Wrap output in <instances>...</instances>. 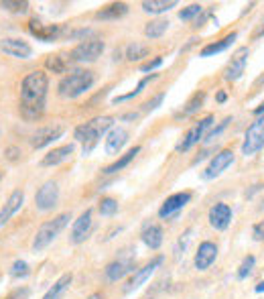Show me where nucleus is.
I'll return each instance as SVG.
<instances>
[{
	"mask_svg": "<svg viewBox=\"0 0 264 299\" xmlns=\"http://www.w3.org/2000/svg\"><path fill=\"white\" fill-rule=\"evenodd\" d=\"M49 94V76L43 69L27 73L21 82V102L19 112L25 120H39L47 108Z\"/></svg>",
	"mask_w": 264,
	"mask_h": 299,
	"instance_id": "f257e3e1",
	"label": "nucleus"
},
{
	"mask_svg": "<svg viewBox=\"0 0 264 299\" xmlns=\"http://www.w3.org/2000/svg\"><path fill=\"white\" fill-rule=\"evenodd\" d=\"M114 116H96L87 122H81L73 130V138L83 144V155H90L92 148L96 146L98 138L108 134L114 128Z\"/></svg>",
	"mask_w": 264,
	"mask_h": 299,
	"instance_id": "f03ea898",
	"label": "nucleus"
},
{
	"mask_svg": "<svg viewBox=\"0 0 264 299\" xmlns=\"http://www.w3.org/2000/svg\"><path fill=\"white\" fill-rule=\"evenodd\" d=\"M94 84H96V73L92 69H81V67L71 69L57 84V94L65 100H75V98L83 96L85 92H90L94 88Z\"/></svg>",
	"mask_w": 264,
	"mask_h": 299,
	"instance_id": "7ed1b4c3",
	"label": "nucleus"
},
{
	"mask_svg": "<svg viewBox=\"0 0 264 299\" xmlns=\"http://www.w3.org/2000/svg\"><path fill=\"white\" fill-rule=\"evenodd\" d=\"M69 220H71V212H63V214L55 216L53 220L43 222V224L37 228L35 236H33L31 251H33V253H43L45 248H49L53 242L57 240V236L67 228Z\"/></svg>",
	"mask_w": 264,
	"mask_h": 299,
	"instance_id": "20e7f679",
	"label": "nucleus"
},
{
	"mask_svg": "<svg viewBox=\"0 0 264 299\" xmlns=\"http://www.w3.org/2000/svg\"><path fill=\"white\" fill-rule=\"evenodd\" d=\"M106 49V43L98 37H90V39H83L81 43H77L71 51H69V61L73 63H94L102 57Z\"/></svg>",
	"mask_w": 264,
	"mask_h": 299,
	"instance_id": "39448f33",
	"label": "nucleus"
},
{
	"mask_svg": "<svg viewBox=\"0 0 264 299\" xmlns=\"http://www.w3.org/2000/svg\"><path fill=\"white\" fill-rule=\"evenodd\" d=\"M264 148V114L256 116V120L246 128L240 151L244 157H254Z\"/></svg>",
	"mask_w": 264,
	"mask_h": 299,
	"instance_id": "423d86ee",
	"label": "nucleus"
},
{
	"mask_svg": "<svg viewBox=\"0 0 264 299\" xmlns=\"http://www.w3.org/2000/svg\"><path fill=\"white\" fill-rule=\"evenodd\" d=\"M214 122H216L214 114H207L205 118H201L199 122H195V124L183 134V138L177 142V146H175L177 153H187V151H191L195 144H199V142L205 138V134L209 132V128L214 126Z\"/></svg>",
	"mask_w": 264,
	"mask_h": 299,
	"instance_id": "0eeeda50",
	"label": "nucleus"
},
{
	"mask_svg": "<svg viewBox=\"0 0 264 299\" xmlns=\"http://www.w3.org/2000/svg\"><path fill=\"white\" fill-rule=\"evenodd\" d=\"M134 271H136V257L134 255L116 257L114 261H110L104 267V279L108 283H118V281L126 279L128 275H134Z\"/></svg>",
	"mask_w": 264,
	"mask_h": 299,
	"instance_id": "6e6552de",
	"label": "nucleus"
},
{
	"mask_svg": "<svg viewBox=\"0 0 264 299\" xmlns=\"http://www.w3.org/2000/svg\"><path fill=\"white\" fill-rule=\"evenodd\" d=\"M29 33L43 43H53V41L69 39L71 29H67L63 25H43L39 19H31L29 21Z\"/></svg>",
	"mask_w": 264,
	"mask_h": 299,
	"instance_id": "1a4fd4ad",
	"label": "nucleus"
},
{
	"mask_svg": "<svg viewBox=\"0 0 264 299\" xmlns=\"http://www.w3.org/2000/svg\"><path fill=\"white\" fill-rule=\"evenodd\" d=\"M220 257V246L218 242L214 240H201L199 246H197V251L193 255V269L197 273H205L209 271L211 267H214V263L218 261Z\"/></svg>",
	"mask_w": 264,
	"mask_h": 299,
	"instance_id": "9d476101",
	"label": "nucleus"
},
{
	"mask_svg": "<svg viewBox=\"0 0 264 299\" xmlns=\"http://www.w3.org/2000/svg\"><path fill=\"white\" fill-rule=\"evenodd\" d=\"M234 161H236V153L232 151V148H222V151L214 153V157L209 159V163H207V167L203 169L201 177H203L205 181L216 179V177H220L224 171H228V169L234 165Z\"/></svg>",
	"mask_w": 264,
	"mask_h": 299,
	"instance_id": "9b49d317",
	"label": "nucleus"
},
{
	"mask_svg": "<svg viewBox=\"0 0 264 299\" xmlns=\"http://www.w3.org/2000/svg\"><path fill=\"white\" fill-rule=\"evenodd\" d=\"M163 263H165V255H156V257H152L148 263H144L140 269H136L134 275H132V277L126 281V285H124V293H132V291L140 289V287L156 273V269H161Z\"/></svg>",
	"mask_w": 264,
	"mask_h": 299,
	"instance_id": "f8f14e48",
	"label": "nucleus"
},
{
	"mask_svg": "<svg viewBox=\"0 0 264 299\" xmlns=\"http://www.w3.org/2000/svg\"><path fill=\"white\" fill-rule=\"evenodd\" d=\"M193 193L191 191H177V193H171L165 202L158 208V218L161 220H173L179 216V212H183L187 208V204L191 202Z\"/></svg>",
	"mask_w": 264,
	"mask_h": 299,
	"instance_id": "ddd939ff",
	"label": "nucleus"
},
{
	"mask_svg": "<svg viewBox=\"0 0 264 299\" xmlns=\"http://www.w3.org/2000/svg\"><path fill=\"white\" fill-rule=\"evenodd\" d=\"M57 204H59V185L57 181L49 179L35 193V208L39 212H51Z\"/></svg>",
	"mask_w": 264,
	"mask_h": 299,
	"instance_id": "4468645a",
	"label": "nucleus"
},
{
	"mask_svg": "<svg viewBox=\"0 0 264 299\" xmlns=\"http://www.w3.org/2000/svg\"><path fill=\"white\" fill-rule=\"evenodd\" d=\"M234 220V210L226 202H216L207 212V224L216 232H226Z\"/></svg>",
	"mask_w": 264,
	"mask_h": 299,
	"instance_id": "2eb2a0df",
	"label": "nucleus"
},
{
	"mask_svg": "<svg viewBox=\"0 0 264 299\" xmlns=\"http://www.w3.org/2000/svg\"><path fill=\"white\" fill-rule=\"evenodd\" d=\"M248 55H250V49L244 45V47H238L232 59L228 61L226 69H224V80L226 82H238L244 71H246V63H248Z\"/></svg>",
	"mask_w": 264,
	"mask_h": 299,
	"instance_id": "dca6fc26",
	"label": "nucleus"
},
{
	"mask_svg": "<svg viewBox=\"0 0 264 299\" xmlns=\"http://www.w3.org/2000/svg\"><path fill=\"white\" fill-rule=\"evenodd\" d=\"M0 51L9 57H15V59H31L33 57V47L27 41L17 39V37H7L0 41Z\"/></svg>",
	"mask_w": 264,
	"mask_h": 299,
	"instance_id": "f3484780",
	"label": "nucleus"
},
{
	"mask_svg": "<svg viewBox=\"0 0 264 299\" xmlns=\"http://www.w3.org/2000/svg\"><path fill=\"white\" fill-rule=\"evenodd\" d=\"M65 132V128L61 124H49V126H41L37 128V132L31 136V144L33 148H45L49 144H53L57 138H61Z\"/></svg>",
	"mask_w": 264,
	"mask_h": 299,
	"instance_id": "a211bd4d",
	"label": "nucleus"
},
{
	"mask_svg": "<svg viewBox=\"0 0 264 299\" xmlns=\"http://www.w3.org/2000/svg\"><path fill=\"white\" fill-rule=\"evenodd\" d=\"M92 216H94V210L87 208L85 212L79 214L77 220H73V224H71V232H69V242H71V244H81V242H85V238L90 236L92 224H94Z\"/></svg>",
	"mask_w": 264,
	"mask_h": 299,
	"instance_id": "6ab92c4d",
	"label": "nucleus"
},
{
	"mask_svg": "<svg viewBox=\"0 0 264 299\" xmlns=\"http://www.w3.org/2000/svg\"><path fill=\"white\" fill-rule=\"evenodd\" d=\"M128 138H130V134H128V130L126 128H122V126H114L108 134H106V142H104V151H106V155H118L122 148H124V144L128 142Z\"/></svg>",
	"mask_w": 264,
	"mask_h": 299,
	"instance_id": "aec40b11",
	"label": "nucleus"
},
{
	"mask_svg": "<svg viewBox=\"0 0 264 299\" xmlns=\"http://www.w3.org/2000/svg\"><path fill=\"white\" fill-rule=\"evenodd\" d=\"M23 204H25V191H23V189H15V191L9 195L7 202H5L3 210H0V228L7 226V224L11 222V218L23 208Z\"/></svg>",
	"mask_w": 264,
	"mask_h": 299,
	"instance_id": "412c9836",
	"label": "nucleus"
},
{
	"mask_svg": "<svg viewBox=\"0 0 264 299\" xmlns=\"http://www.w3.org/2000/svg\"><path fill=\"white\" fill-rule=\"evenodd\" d=\"M75 151V142H69V144H61V146H55L51 148L47 155H43L41 159V167H57L61 163H65Z\"/></svg>",
	"mask_w": 264,
	"mask_h": 299,
	"instance_id": "4be33fe9",
	"label": "nucleus"
},
{
	"mask_svg": "<svg viewBox=\"0 0 264 299\" xmlns=\"http://www.w3.org/2000/svg\"><path fill=\"white\" fill-rule=\"evenodd\" d=\"M140 240L146 248H150V251H158V248L163 246L165 242V230L161 224H146L144 230L140 232Z\"/></svg>",
	"mask_w": 264,
	"mask_h": 299,
	"instance_id": "5701e85b",
	"label": "nucleus"
},
{
	"mask_svg": "<svg viewBox=\"0 0 264 299\" xmlns=\"http://www.w3.org/2000/svg\"><path fill=\"white\" fill-rule=\"evenodd\" d=\"M236 39H238V33L232 31L230 35H226V37L220 39V41H211V43L203 45V47H201V51H199V57H214V55H218V53L228 51V49L234 45Z\"/></svg>",
	"mask_w": 264,
	"mask_h": 299,
	"instance_id": "b1692460",
	"label": "nucleus"
},
{
	"mask_svg": "<svg viewBox=\"0 0 264 299\" xmlns=\"http://www.w3.org/2000/svg\"><path fill=\"white\" fill-rule=\"evenodd\" d=\"M140 153V144H136V146H132V148H128V151L124 153V155H120L114 163H110L108 167H104L102 169V173L104 175H114V173H118V171H122V169H126L134 159H136V155Z\"/></svg>",
	"mask_w": 264,
	"mask_h": 299,
	"instance_id": "393cba45",
	"label": "nucleus"
},
{
	"mask_svg": "<svg viewBox=\"0 0 264 299\" xmlns=\"http://www.w3.org/2000/svg\"><path fill=\"white\" fill-rule=\"evenodd\" d=\"M126 15H128V5L126 3H112L108 7L100 9L94 15V19L96 21H118V19H122Z\"/></svg>",
	"mask_w": 264,
	"mask_h": 299,
	"instance_id": "a878e982",
	"label": "nucleus"
},
{
	"mask_svg": "<svg viewBox=\"0 0 264 299\" xmlns=\"http://www.w3.org/2000/svg\"><path fill=\"white\" fill-rule=\"evenodd\" d=\"M71 283H73V275L71 273H63L55 283L47 289V293L43 295V299H61L67 293V289L71 287Z\"/></svg>",
	"mask_w": 264,
	"mask_h": 299,
	"instance_id": "bb28decb",
	"label": "nucleus"
},
{
	"mask_svg": "<svg viewBox=\"0 0 264 299\" xmlns=\"http://www.w3.org/2000/svg\"><path fill=\"white\" fill-rule=\"evenodd\" d=\"M177 0H144L140 5V9L146 13V15H163V13H169L171 9H177Z\"/></svg>",
	"mask_w": 264,
	"mask_h": 299,
	"instance_id": "cd10ccee",
	"label": "nucleus"
},
{
	"mask_svg": "<svg viewBox=\"0 0 264 299\" xmlns=\"http://www.w3.org/2000/svg\"><path fill=\"white\" fill-rule=\"evenodd\" d=\"M203 102H205V92L203 90H199V92H195L187 102H185V106L181 108V112H177L175 116L177 118H187V116H193L195 112H199L201 108H203Z\"/></svg>",
	"mask_w": 264,
	"mask_h": 299,
	"instance_id": "c85d7f7f",
	"label": "nucleus"
},
{
	"mask_svg": "<svg viewBox=\"0 0 264 299\" xmlns=\"http://www.w3.org/2000/svg\"><path fill=\"white\" fill-rule=\"evenodd\" d=\"M169 27H171V23L167 19H152V21H148L144 25V37L150 39V41L161 39L169 31Z\"/></svg>",
	"mask_w": 264,
	"mask_h": 299,
	"instance_id": "c756f323",
	"label": "nucleus"
},
{
	"mask_svg": "<svg viewBox=\"0 0 264 299\" xmlns=\"http://www.w3.org/2000/svg\"><path fill=\"white\" fill-rule=\"evenodd\" d=\"M158 78V73H148V76H144L140 82H138V86L132 90V92H128V94H122V96H116L114 100H112V104H122V102H128V100H132V98H136V96H140L142 94V90L152 82V80H156Z\"/></svg>",
	"mask_w": 264,
	"mask_h": 299,
	"instance_id": "7c9ffc66",
	"label": "nucleus"
},
{
	"mask_svg": "<svg viewBox=\"0 0 264 299\" xmlns=\"http://www.w3.org/2000/svg\"><path fill=\"white\" fill-rule=\"evenodd\" d=\"M148 53H150V47L146 45V43H138V41H134V43H130V45H126V59L128 61H142L144 57H148Z\"/></svg>",
	"mask_w": 264,
	"mask_h": 299,
	"instance_id": "2f4dec72",
	"label": "nucleus"
},
{
	"mask_svg": "<svg viewBox=\"0 0 264 299\" xmlns=\"http://www.w3.org/2000/svg\"><path fill=\"white\" fill-rule=\"evenodd\" d=\"M45 67H47V71L57 73V76L67 73L69 57H65V55H49V57L45 59Z\"/></svg>",
	"mask_w": 264,
	"mask_h": 299,
	"instance_id": "473e14b6",
	"label": "nucleus"
},
{
	"mask_svg": "<svg viewBox=\"0 0 264 299\" xmlns=\"http://www.w3.org/2000/svg\"><path fill=\"white\" fill-rule=\"evenodd\" d=\"M254 269H256V257L254 255H246L242 259V263L238 265V269H236V279L238 281H246L248 277H252Z\"/></svg>",
	"mask_w": 264,
	"mask_h": 299,
	"instance_id": "72a5a7b5",
	"label": "nucleus"
},
{
	"mask_svg": "<svg viewBox=\"0 0 264 299\" xmlns=\"http://www.w3.org/2000/svg\"><path fill=\"white\" fill-rule=\"evenodd\" d=\"M118 202L114 197H102L100 202H98V212H100V216H104V218H112V216H116L118 214Z\"/></svg>",
	"mask_w": 264,
	"mask_h": 299,
	"instance_id": "f704fd0d",
	"label": "nucleus"
},
{
	"mask_svg": "<svg viewBox=\"0 0 264 299\" xmlns=\"http://www.w3.org/2000/svg\"><path fill=\"white\" fill-rule=\"evenodd\" d=\"M29 3L27 0H3L0 3V9L7 11V13H13V15H25L29 11Z\"/></svg>",
	"mask_w": 264,
	"mask_h": 299,
	"instance_id": "c9c22d12",
	"label": "nucleus"
},
{
	"mask_svg": "<svg viewBox=\"0 0 264 299\" xmlns=\"http://www.w3.org/2000/svg\"><path fill=\"white\" fill-rule=\"evenodd\" d=\"M203 13V7L199 3H193V5H187L185 9L179 11V19L181 21H193V19H199Z\"/></svg>",
	"mask_w": 264,
	"mask_h": 299,
	"instance_id": "e433bc0d",
	"label": "nucleus"
},
{
	"mask_svg": "<svg viewBox=\"0 0 264 299\" xmlns=\"http://www.w3.org/2000/svg\"><path fill=\"white\" fill-rule=\"evenodd\" d=\"M29 275H31V267H29L27 261H15V263H13V267H11V277H15V279H25V277H29Z\"/></svg>",
	"mask_w": 264,
	"mask_h": 299,
	"instance_id": "4c0bfd02",
	"label": "nucleus"
},
{
	"mask_svg": "<svg viewBox=\"0 0 264 299\" xmlns=\"http://www.w3.org/2000/svg\"><path fill=\"white\" fill-rule=\"evenodd\" d=\"M230 122H232V116H226V118H224V120H222V122H220L218 126L209 128V132L205 134V138H203V140H205V142H211V140H216V138H218V136H220V134H222V132H224V130L228 128V124H230Z\"/></svg>",
	"mask_w": 264,
	"mask_h": 299,
	"instance_id": "58836bf2",
	"label": "nucleus"
},
{
	"mask_svg": "<svg viewBox=\"0 0 264 299\" xmlns=\"http://www.w3.org/2000/svg\"><path fill=\"white\" fill-rule=\"evenodd\" d=\"M165 96H167L165 92H161V94H156V96H152V98L148 100V102H146V104H142V110H144V112H154V110H156L158 106H161V104H163V100H165Z\"/></svg>",
	"mask_w": 264,
	"mask_h": 299,
	"instance_id": "ea45409f",
	"label": "nucleus"
},
{
	"mask_svg": "<svg viewBox=\"0 0 264 299\" xmlns=\"http://www.w3.org/2000/svg\"><path fill=\"white\" fill-rule=\"evenodd\" d=\"M163 55H156V57H152V59H148L146 63H142L140 65V71L142 73H148V71H154V69H158V67H161L163 65Z\"/></svg>",
	"mask_w": 264,
	"mask_h": 299,
	"instance_id": "a19ab883",
	"label": "nucleus"
},
{
	"mask_svg": "<svg viewBox=\"0 0 264 299\" xmlns=\"http://www.w3.org/2000/svg\"><path fill=\"white\" fill-rule=\"evenodd\" d=\"M252 238L256 242H264V220L262 222H256L252 226Z\"/></svg>",
	"mask_w": 264,
	"mask_h": 299,
	"instance_id": "79ce46f5",
	"label": "nucleus"
},
{
	"mask_svg": "<svg viewBox=\"0 0 264 299\" xmlns=\"http://www.w3.org/2000/svg\"><path fill=\"white\" fill-rule=\"evenodd\" d=\"M29 297H31V289L29 287H19L13 293H9L7 299H29Z\"/></svg>",
	"mask_w": 264,
	"mask_h": 299,
	"instance_id": "37998d69",
	"label": "nucleus"
},
{
	"mask_svg": "<svg viewBox=\"0 0 264 299\" xmlns=\"http://www.w3.org/2000/svg\"><path fill=\"white\" fill-rule=\"evenodd\" d=\"M5 155H7L9 161H19L21 159V148L19 146H9L5 151Z\"/></svg>",
	"mask_w": 264,
	"mask_h": 299,
	"instance_id": "c03bdc74",
	"label": "nucleus"
},
{
	"mask_svg": "<svg viewBox=\"0 0 264 299\" xmlns=\"http://www.w3.org/2000/svg\"><path fill=\"white\" fill-rule=\"evenodd\" d=\"M216 102L218 104H226L228 102V92L226 90H218L216 92Z\"/></svg>",
	"mask_w": 264,
	"mask_h": 299,
	"instance_id": "a18cd8bd",
	"label": "nucleus"
},
{
	"mask_svg": "<svg viewBox=\"0 0 264 299\" xmlns=\"http://www.w3.org/2000/svg\"><path fill=\"white\" fill-rule=\"evenodd\" d=\"M138 118V112H126L120 116V122H126V120H136Z\"/></svg>",
	"mask_w": 264,
	"mask_h": 299,
	"instance_id": "49530a36",
	"label": "nucleus"
},
{
	"mask_svg": "<svg viewBox=\"0 0 264 299\" xmlns=\"http://www.w3.org/2000/svg\"><path fill=\"white\" fill-rule=\"evenodd\" d=\"M260 189H262V185H260V183H256V185H252V189H250V191H246V197H252V195H254L256 191H260Z\"/></svg>",
	"mask_w": 264,
	"mask_h": 299,
	"instance_id": "de8ad7c7",
	"label": "nucleus"
},
{
	"mask_svg": "<svg viewBox=\"0 0 264 299\" xmlns=\"http://www.w3.org/2000/svg\"><path fill=\"white\" fill-rule=\"evenodd\" d=\"M254 293H258V295H260V293H264V279H262V281H258V283L254 285Z\"/></svg>",
	"mask_w": 264,
	"mask_h": 299,
	"instance_id": "09e8293b",
	"label": "nucleus"
},
{
	"mask_svg": "<svg viewBox=\"0 0 264 299\" xmlns=\"http://www.w3.org/2000/svg\"><path fill=\"white\" fill-rule=\"evenodd\" d=\"M252 112H254L256 116H262V114H264V102H260V104H258V106H256Z\"/></svg>",
	"mask_w": 264,
	"mask_h": 299,
	"instance_id": "8fccbe9b",
	"label": "nucleus"
},
{
	"mask_svg": "<svg viewBox=\"0 0 264 299\" xmlns=\"http://www.w3.org/2000/svg\"><path fill=\"white\" fill-rule=\"evenodd\" d=\"M260 37H264V25H262V29L256 33V39H260Z\"/></svg>",
	"mask_w": 264,
	"mask_h": 299,
	"instance_id": "3c124183",
	"label": "nucleus"
},
{
	"mask_svg": "<svg viewBox=\"0 0 264 299\" xmlns=\"http://www.w3.org/2000/svg\"><path fill=\"white\" fill-rule=\"evenodd\" d=\"M0 179H3V171H0Z\"/></svg>",
	"mask_w": 264,
	"mask_h": 299,
	"instance_id": "603ef678",
	"label": "nucleus"
},
{
	"mask_svg": "<svg viewBox=\"0 0 264 299\" xmlns=\"http://www.w3.org/2000/svg\"><path fill=\"white\" fill-rule=\"evenodd\" d=\"M262 210H264V204H262Z\"/></svg>",
	"mask_w": 264,
	"mask_h": 299,
	"instance_id": "864d4df0",
	"label": "nucleus"
}]
</instances>
